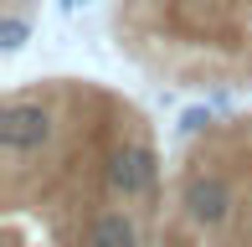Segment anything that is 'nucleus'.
Masks as SVG:
<instances>
[{
	"instance_id": "nucleus-2",
	"label": "nucleus",
	"mask_w": 252,
	"mask_h": 247,
	"mask_svg": "<svg viewBox=\"0 0 252 247\" xmlns=\"http://www.w3.org/2000/svg\"><path fill=\"white\" fill-rule=\"evenodd\" d=\"M155 181H159V160H155L150 144H119V150L108 154V185L119 190L124 201L150 196Z\"/></svg>"
},
{
	"instance_id": "nucleus-7",
	"label": "nucleus",
	"mask_w": 252,
	"mask_h": 247,
	"mask_svg": "<svg viewBox=\"0 0 252 247\" xmlns=\"http://www.w3.org/2000/svg\"><path fill=\"white\" fill-rule=\"evenodd\" d=\"M57 5H62V10H72V5H77V0H57Z\"/></svg>"
},
{
	"instance_id": "nucleus-6",
	"label": "nucleus",
	"mask_w": 252,
	"mask_h": 247,
	"mask_svg": "<svg viewBox=\"0 0 252 247\" xmlns=\"http://www.w3.org/2000/svg\"><path fill=\"white\" fill-rule=\"evenodd\" d=\"M206 124H211V108H186V114H180V124H175V134H180V139H190V134H201L206 129Z\"/></svg>"
},
{
	"instance_id": "nucleus-4",
	"label": "nucleus",
	"mask_w": 252,
	"mask_h": 247,
	"mask_svg": "<svg viewBox=\"0 0 252 247\" xmlns=\"http://www.w3.org/2000/svg\"><path fill=\"white\" fill-rule=\"evenodd\" d=\"M88 247H139V227L129 211H103L88 227Z\"/></svg>"
},
{
	"instance_id": "nucleus-5",
	"label": "nucleus",
	"mask_w": 252,
	"mask_h": 247,
	"mask_svg": "<svg viewBox=\"0 0 252 247\" xmlns=\"http://www.w3.org/2000/svg\"><path fill=\"white\" fill-rule=\"evenodd\" d=\"M26 36H31V21L16 16V10H5V16H0V52H5V57H16V52L26 47Z\"/></svg>"
},
{
	"instance_id": "nucleus-1",
	"label": "nucleus",
	"mask_w": 252,
	"mask_h": 247,
	"mask_svg": "<svg viewBox=\"0 0 252 247\" xmlns=\"http://www.w3.org/2000/svg\"><path fill=\"white\" fill-rule=\"evenodd\" d=\"M47 139H52V114L41 103L16 98V103L0 108V150H5V154H31V150H41Z\"/></svg>"
},
{
	"instance_id": "nucleus-3",
	"label": "nucleus",
	"mask_w": 252,
	"mask_h": 247,
	"mask_svg": "<svg viewBox=\"0 0 252 247\" xmlns=\"http://www.w3.org/2000/svg\"><path fill=\"white\" fill-rule=\"evenodd\" d=\"M180 206L196 227H221L232 216V185L221 175H190L186 190H180Z\"/></svg>"
}]
</instances>
